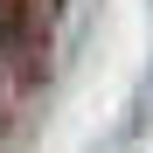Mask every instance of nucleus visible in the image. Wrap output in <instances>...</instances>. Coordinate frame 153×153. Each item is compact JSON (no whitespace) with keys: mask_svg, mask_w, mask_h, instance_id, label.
Returning a JSON list of instances; mask_svg holds the SVG:
<instances>
[{"mask_svg":"<svg viewBox=\"0 0 153 153\" xmlns=\"http://www.w3.org/2000/svg\"><path fill=\"white\" fill-rule=\"evenodd\" d=\"M28 35V0H0V49H14Z\"/></svg>","mask_w":153,"mask_h":153,"instance_id":"1","label":"nucleus"}]
</instances>
